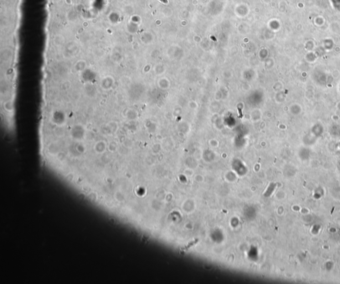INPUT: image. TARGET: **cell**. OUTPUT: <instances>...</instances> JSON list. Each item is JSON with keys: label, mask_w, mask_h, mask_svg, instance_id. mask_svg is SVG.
<instances>
[{"label": "cell", "mask_w": 340, "mask_h": 284, "mask_svg": "<svg viewBox=\"0 0 340 284\" xmlns=\"http://www.w3.org/2000/svg\"><path fill=\"white\" fill-rule=\"evenodd\" d=\"M45 0H24V3L28 4H34V3H41Z\"/></svg>", "instance_id": "6da1fadb"}, {"label": "cell", "mask_w": 340, "mask_h": 284, "mask_svg": "<svg viewBox=\"0 0 340 284\" xmlns=\"http://www.w3.org/2000/svg\"><path fill=\"white\" fill-rule=\"evenodd\" d=\"M160 1H161V2H162L165 3H167L168 2L167 1V0H160Z\"/></svg>", "instance_id": "7a4b0ae2"}]
</instances>
